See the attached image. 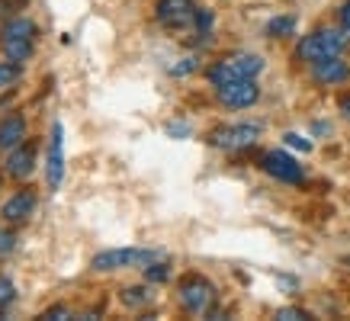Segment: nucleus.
Masks as SVG:
<instances>
[{
    "instance_id": "nucleus-1",
    "label": "nucleus",
    "mask_w": 350,
    "mask_h": 321,
    "mask_svg": "<svg viewBox=\"0 0 350 321\" xmlns=\"http://www.w3.org/2000/svg\"><path fill=\"white\" fill-rule=\"evenodd\" d=\"M344 48H347V36L340 29H315L299 39L296 58L306 64H315L325 58H338V55H344Z\"/></svg>"
},
{
    "instance_id": "nucleus-2",
    "label": "nucleus",
    "mask_w": 350,
    "mask_h": 321,
    "mask_svg": "<svg viewBox=\"0 0 350 321\" xmlns=\"http://www.w3.org/2000/svg\"><path fill=\"white\" fill-rule=\"evenodd\" d=\"M264 71V58L260 55H251V52H241V55H232V58H222V61H215L206 77H209V84L222 87V84H232V81H241V77H251L254 81L257 74Z\"/></svg>"
},
{
    "instance_id": "nucleus-3",
    "label": "nucleus",
    "mask_w": 350,
    "mask_h": 321,
    "mask_svg": "<svg viewBox=\"0 0 350 321\" xmlns=\"http://www.w3.org/2000/svg\"><path fill=\"white\" fill-rule=\"evenodd\" d=\"M154 260H164L161 251H145V247H116V251H103V254L94 257L90 267L100 270V273H109V270H126V267H148Z\"/></svg>"
},
{
    "instance_id": "nucleus-4",
    "label": "nucleus",
    "mask_w": 350,
    "mask_h": 321,
    "mask_svg": "<svg viewBox=\"0 0 350 321\" xmlns=\"http://www.w3.org/2000/svg\"><path fill=\"white\" fill-rule=\"evenodd\" d=\"M177 299H180V305L187 311H196V315H200V311H206L215 302V286L206 277H200V273H190V277L180 279Z\"/></svg>"
},
{
    "instance_id": "nucleus-5",
    "label": "nucleus",
    "mask_w": 350,
    "mask_h": 321,
    "mask_svg": "<svg viewBox=\"0 0 350 321\" xmlns=\"http://www.w3.org/2000/svg\"><path fill=\"white\" fill-rule=\"evenodd\" d=\"M260 139V126L254 122H238V126H219L209 132V145L225 151H244L251 148L254 141Z\"/></svg>"
},
{
    "instance_id": "nucleus-6",
    "label": "nucleus",
    "mask_w": 350,
    "mask_h": 321,
    "mask_svg": "<svg viewBox=\"0 0 350 321\" xmlns=\"http://www.w3.org/2000/svg\"><path fill=\"white\" fill-rule=\"evenodd\" d=\"M215 94H219V103H222L225 109H247L260 100V90H257V84L251 77H241V81L215 87Z\"/></svg>"
},
{
    "instance_id": "nucleus-7",
    "label": "nucleus",
    "mask_w": 350,
    "mask_h": 321,
    "mask_svg": "<svg viewBox=\"0 0 350 321\" xmlns=\"http://www.w3.org/2000/svg\"><path fill=\"white\" fill-rule=\"evenodd\" d=\"M260 167H264L270 177H276L280 183H302L306 180L302 164H299L293 154H286V151H267L264 158H260Z\"/></svg>"
},
{
    "instance_id": "nucleus-8",
    "label": "nucleus",
    "mask_w": 350,
    "mask_h": 321,
    "mask_svg": "<svg viewBox=\"0 0 350 321\" xmlns=\"http://www.w3.org/2000/svg\"><path fill=\"white\" fill-rule=\"evenodd\" d=\"M154 16L167 29H183V26H190L196 20V7H193V0H158Z\"/></svg>"
},
{
    "instance_id": "nucleus-9",
    "label": "nucleus",
    "mask_w": 350,
    "mask_h": 321,
    "mask_svg": "<svg viewBox=\"0 0 350 321\" xmlns=\"http://www.w3.org/2000/svg\"><path fill=\"white\" fill-rule=\"evenodd\" d=\"M312 77L325 87H338L350 81V68H347V61H340V55H338V58H325V61L312 64Z\"/></svg>"
},
{
    "instance_id": "nucleus-10",
    "label": "nucleus",
    "mask_w": 350,
    "mask_h": 321,
    "mask_svg": "<svg viewBox=\"0 0 350 321\" xmlns=\"http://www.w3.org/2000/svg\"><path fill=\"white\" fill-rule=\"evenodd\" d=\"M64 180V139H62V122L52 126V139H49V186H62Z\"/></svg>"
},
{
    "instance_id": "nucleus-11",
    "label": "nucleus",
    "mask_w": 350,
    "mask_h": 321,
    "mask_svg": "<svg viewBox=\"0 0 350 321\" xmlns=\"http://www.w3.org/2000/svg\"><path fill=\"white\" fill-rule=\"evenodd\" d=\"M32 167H36V145H16V148L10 151V158H7V173L10 177H16V180H26L32 173Z\"/></svg>"
},
{
    "instance_id": "nucleus-12",
    "label": "nucleus",
    "mask_w": 350,
    "mask_h": 321,
    "mask_svg": "<svg viewBox=\"0 0 350 321\" xmlns=\"http://www.w3.org/2000/svg\"><path fill=\"white\" fill-rule=\"evenodd\" d=\"M32 209H36V193L32 190H20L16 196H10L7 203H3V219L13 225H20L26 222L32 215Z\"/></svg>"
},
{
    "instance_id": "nucleus-13",
    "label": "nucleus",
    "mask_w": 350,
    "mask_h": 321,
    "mask_svg": "<svg viewBox=\"0 0 350 321\" xmlns=\"http://www.w3.org/2000/svg\"><path fill=\"white\" fill-rule=\"evenodd\" d=\"M26 141V122L23 116H7L0 122V151H13Z\"/></svg>"
},
{
    "instance_id": "nucleus-14",
    "label": "nucleus",
    "mask_w": 350,
    "mask_h": 321,
    "mask_svg": "<svg viewBox=\"0 0 350 321\" xmlns=\"http://www.w3.org/2000/svg\"><path fill=\"white\" fill-rule=\"evenodd\" d=\"M0 42H3V55H7L10 61H16V64L29 61L32 39H20V36H0Z\"/></svg>"
},
{
    "instance_id": "nucleus-15",
    "label": "nucleus",
    "mask_w": 350,
    "mask_h": 321,
    "mask_svg": "<svg viewBox=\"0 0 350 321\" xmlns=\"http://www.w3.org/2000/svg\"><path fill=\"white\" fill-rule=\"evenodd\" d=\"M36 32H39V26L32 20H26V16H16V20L3 23V32L0 36H20V39H36Z\"/></svg>"
},
{
    "instance_id": "nucleus-16",
    "label": "nucleus",
    "mask_w": 350,
    "mask_h": 321,
    "mask_svg": "<svg viewBox=\"0 0 350 321\" xmlns=\"http://www.w3.org/2000/svg\"><path fill=\"white\" fill-rule=\"evenodd\" d=\"M122 302H126L129 309H142V305L154 302V292L148 286H129V289H122Z\"/></svg>"
},
{
    "instance_id": "nucleus-17",
    "label": "nucleus",
    "mask_w": 350,
    "mask_h": 321,
    "mask_svg": "<svg viewBox=\"0 0 350 321\" xmlns=\"http://www.w3.org/2000/svg\"><path fill=\"white\" fill-rule=\"evenodd\" d=\"M296 32V16H273V20L267 23V36L270 39H286V36H293Z\"/></svg>"
},
{
    "instance_id": "nucleus-18",
    "label": "nucleus",
    "mask_w": 350,
    "mask_h": 321,
    "mask_svg": "<svg viewBox=\"0 0 350 321\" xmlns=\"http://www.w3.org/2000/svg\"><path fill=\"white\" fill-rule=\"evenodd\" d=\"M16 81H20V64L10 61V58L0 61V90H3V87H13Z\"/></svg>"
},
{
    "instance_id": "nucleus-19",
    "label": "nucleus",
    "mask_w": 350,
    "mask_h": 321,
    "mask_svg": "<svg viewBox=\"0 0 350 321\" xmlns=\"http://www.w3.org/2000/svg\"><path fill=\"white\" fill-rule=\"evenodd\" d=\"M145 273H148L151 283H167V279H170V267H167V264H158V260H154V264H148V267H145Z\"/></svg>"
},
{
    "instance_id": "nucleus-20",
    "label": "nucleus",
    "mask_w": 350,
    "mask_h": 321,
    "mask_svg": "<svg viewBox=\"0 0 350 321\" xmlns=\"http://www.w3.org/2000/svg\"><path fill=\"white\" fill-rule=\"evenodd\" d=\"M196 68H200V61L190 55V58H180V64H170V74H174V77H187V74H193Z\"/></svg>"
},
{
    "instance_id": "nucleus-21",
    "label": "nucleus",
    "mask_w": 350,
    "mask_h": 321,
    "mask_svg": "<svg viewBox=\"0 0 350 321\" xmlns=\"http://www.w3.org/2000/svg\"><path fill=\"white\" fill-rule=\"evenodd\" d=\"M196 29H200V36H206V32L213 29V10H200V7H196Z\"/></svg>"
},
{
    "instance_id": "nucleus-22",
    "label": "nucleus",
    "mask_w": 350,
    "mask_h": 321,
    "mask_svg": "<svg viewBox=\"0 0 350 321\" xmlns=\"http://www.w3.org/2000/svg\"><path fill=\"white\" fill-rule=\"evenodd\" d=\"M283 141H286L289 148H296V151H312V141L302 139V135H296V132H286V135H283Z\"/></svg>"
},
{
    "instance_id": "nucleus-23",
    "label": "nucleus",
    "mask_w": 350,
    "mask_h": 321,
    "mask_svg": "<svg viewBox=\"0 0 350 321\" xmlns=\"http://www.w3.org/2000/svg\"><path fill=\"white\" fill-rule=\"evenodd\" d=\"M13 247H16V238H13V232H7V228H0V257L13 254Z\"/></svg>"
},
{
    "instance_id": "nucleus-24",
    "label": "nucleus",
    "mask_w": 350,
    "mask_h": 321,
    "mask_svg": "<svg viewBox=\"0 0 350 321\" xmlns=\"http://www.w3.org/2000/svg\"><path fill=\"white\" fill-rule=\"evenodd\" d=\"M276 318L280 321H302V318H312L306 309H280L276 311Z\"/></svg>"
},
{
    "instance_id": "nucleus-25",
    "label": "nucleus",
    "mask_w": 350,
    "mask_h": 321,
    "mask_svg": "<svg viewBox=\"0 0 350 321\" xmlns=\"http://www.w3.org/2000/svg\"><path fill=\"white\" fill-rule=\"evenodd\" d=\"M10 302H13V283H10V279L0 277V311L7 309Z\"/></svg>"
},
{
    "instance_id": "nucleus-26",
    "label": "nucleus",
    "mask_w": 350,
    "mask_h": 321,
    "mask_svg": "<svg viewBox=\"0 0 350 321\" xmlns=\"http://www.w3.org/2000/svg\"><path fill=\"white\" fill-rule=\"evenodd\" d=\"M167 135H174V139H187V135H190V126H187V122H170Z\"/></svg>"
},
{
    "instance_id": "nucleus-27",
    "label": "nucleus",
    "mask_w": 350,
    "mask_h": 321,
    "mask_svg": "<svg viewBox=\"0 0 350 321\" xmlns=\"http://www.w3.org/2000/svg\"><path fill=\"white\" fill-rule=\"evenodd\" d=\"M42 318H71V311L64 309V305H58V309H49V311H45Z\"/></svg>"
},
{
    "instance_id": "nucleus-28",
    "label": "nucleus",
    "mask_w": 350,
    "mask_h": 321,
    "mask_svg": "<svg viewBox=\"0 0 350 321\" xmlns=\"http://www.w3.org/2000/svg\"><path fill=\"white\" fill-rule=\"evenodd\" d=\"M340 23H344V29L350 32V0L344 3V7H340Z\"/></svg>"
},
{
    "instance_id": "nucleus-29",
    "label": "nucleus",
    "mask_w": 350,
    "mask_h": 321,
    "mask_svg": "<svg viewBox=\"0 0 350 321\" xmlns=\"http://www.w3.org/2000/svg\"><path fill=\"white\" fill-rule=\"evenodd\" d=\"M340 113H344V119H350V94L340 96Z\"/></svg>"
},
{
    "instance_id": "nucleus-30",
    "label": "nucleus",
    "mask_w": 350,
    "mask_h": 321,
    "mask_svg": "<svg viewBox=\"0 0 350 321\" xmlns=\"http://www.w3.org/2000/svg\"><path fill=\"white\" fill-rule=\"evenodd\" d=\"M344 264H347V267H350V257H344Z\"/></svg>"
}]
</instances>
